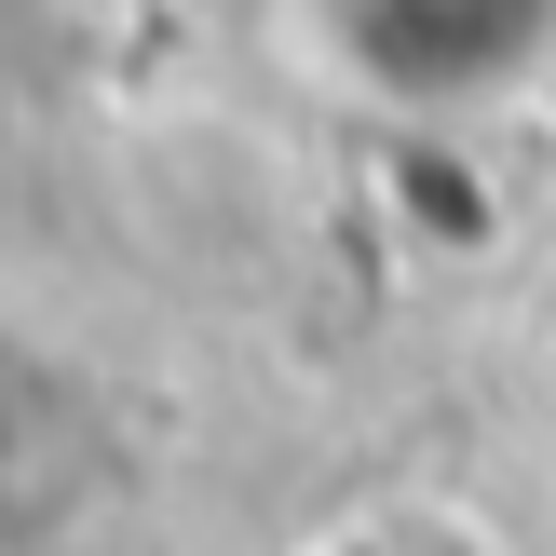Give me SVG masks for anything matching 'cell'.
Segmentation results:
<instances>
[{"mask_svg": "<svg viewBox=\"0 0 556 556\" xmlns=\"http://www.w3.org/2000/svg\"><path fill=\"white\" fill-rule=\"evenodd\" d=\"M313 556H530V543H516L476 489H380V503H353Z\"/></svg>", "mask_w": 556, "mask_h": 556, "instance_id": "6da1fadb", "label": "cell"}]
</instances>
